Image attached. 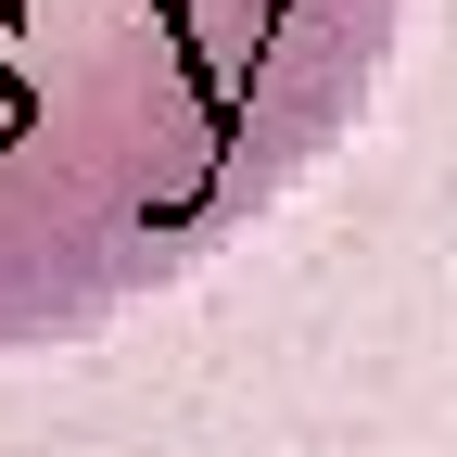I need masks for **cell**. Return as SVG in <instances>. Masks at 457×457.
<instances>
[{
    "instance_id": "obj_1",
    "label": "cell",
    "mask_w": 457,
    "mask_h": 457,
    "mask_svg": "<svg viewBox=\"0 0 457 457\" xmlns=\"http://www.w3.org/2000/svg\"><path fill=\"white\" fill-rule=\"evenodd\" d=\"M407 0H0V356L89 343L356 140Z\"/></svg>"
}]
</instances>
